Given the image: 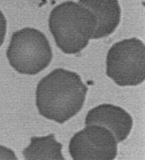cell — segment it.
<instances>
[{
  "label": "cell",
  "mask_w": 145,
  "mask_h": 160,
  "mask_svg": "<svg viewBox=\"0 0 145 160\" xmlns=\"http://www.w3.org/2000/svg\"><path fill=\"white\" fill-rule=\"evenodd\" d=\"M78 3L89 9L95 18L92 39L104 38L116 30L121 18V8L118 0H79Z\"/></svg>",
  "instance_id": "7"
},
{
  "label": "cell",
  "mask_w": 145,
  "mask_h": 160,
  "mask_svg": "<svg viewBox=\"0 0 145 160\" xmlns=\"http://www.w3.org/2000/svg\"><path fill=\"white\" fill-rule=\"evenodd\" d=\"M62 144L57 142L54 134L45 137H32L30 145L24 150L23 155L29 160H64Z\"/></svg>",
  "instance_id": "8"
},
{
  "label": "cell",
  "mask_w": 145,
  "mask_h": 160,
  "mask_svg": "<svg viewBox=\"0 0 145 160\" xmlns=\"http://www.w3.org/2000/svg\"><path fill=\"white\" fill-rule=\"evenodd\" d=\"M95 25V18L89 9L73 1L55 7L49 18V28L56 45L68 55L77 54L87 47Z\"/></svg>",
  "instance_id": "2"
},
{
  "label": "cell",
  "mask_w": 145,
  "mask_h": 160,
  "mask_svg": "<svg viewBox=\"0 0 145 160\" xmlns=\"http://www.w3.org/2000/svg\"><path fill=\"white\" fill-rule=\"evenodd\" d=\"M107 76L120 87L138 86L145 79V47L137 38L114 44L107 55Z\"/></svg>",
  "instance_id": "4"
},
{
  "label": "cell",
  "mask_w": 145,
  "mask_h": 160,
  "mask_svg": "<svg viewBox=\"0 0 145 160\" xmlns=\"http://www.w3.org/2000/svg\"><path fill=\"white\" fill-rule=\"evenodd\" d=\"M52 56V50L46 36L33 28L14 32L7 50L10 66L24 75L40 73L50 65Z\"/></svg>",
  "instance_id": "3"
},
{
  "label": "cell",
  "mask_w": 145,
  "mask_h": 160,
  "mask_svg": "<svg viewBox=\"0 0 145 160\" xmlns=\"http://www.w3.org/2000/svg\"><path fill=\"white\" fill-rule=\"evenodd\" d=\"M17 159L14 155V152L10 149L6 148L3 146H0V159Z\"/></svg>",
  "instance_id": "10"
},
{
  "label": "cell",
  "mask_w": 145,
  "mask_h": 160,
  "mask_svg": "<svg viewBox=\"0 0 145 160\" xmlns=\"http://www.w3.org/2000/svg\"><path fill=\"white\" fill-rule=\"evenodd\" d=\"M87 91L78 74L56 69L38 83L36 107L44 118L64 123L82 110Z\"/></svg>",
  "instance_id": "1"
},
{
  "label": "cell",
  "mask_w": 145,
  "mask_h": 160,
  "mask_svg": "<svg viewBox=\"0 0 145 160\" xmlns=\"http://www.w3.org/2000/svg\"><path fill=\"white\" fill-rule=\"evenodd\" d=\"M69 151L75 160H112L118 154V142L108 128L87 125L71 138Z\"/></svg>",
  "instance_id": "5"
},
{
  "label": "cell",
  "mask_w": 145,
  "mask_h": 160,
  "mask_svg": "<svg viewBox=\"0 0 145 160\" xmlns=\"http://www.w3.org/2000/svg\"><path fill=\"white\" fill-rule=\"evenodd\" d=\"M86 125H99L112 132L117 142H123L132 128L129 113L118 106L102 104L90 110L85 120Z\"/></svg>",
  "instance_id": "6"
},
{
  "label": "cell",
  "mask_w": 145,
  "mask_h": 160,
  "mask_svg": "<svg viewBox=\"0 0 145 160\" xmlns=\"http://www.w3.org/2000/svg\"><path fill=\"white\" fill-rule=\"evenodd\" d=\"M6 29H7V21H6V18L3 15V13H2V11L0 10V47L4 41Z\"/></svg>",
  "instance_id": "9"
}]
</instances>
